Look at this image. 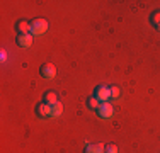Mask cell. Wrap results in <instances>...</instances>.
Wrapping results in <instances>:
<instances>
[{"label":"cell","mask_w":160,"mask_h":153,"mask_svg":"<svg viewBox=\"0 0 160 153\" xmlns=\"http://www.w3.org/2000/svg\"><path fill=\"white\" fill-rule=\"evenodd\" d=\"M48 31V21L46 19H34V21L31 22V34H34V36H39V34H44Z\"/></svg>","instance_id":"cell-1"},{"label":"cell","mask_w":160,"mask_h":153,"mask_svg":"<svg viewBox=\"0 0 160 153\" xmlns=\"http://www.w3.org/2000/svg\"><path fill=\"white\" fill-rule=\"evenodd\" d=\"M112 114H114V107L109 104V102H102V104L99 106L97 116L101 117V119H109V117H112Z\"/></svg>","instance_id":"cell-2"},{"label":"cell","mask_w":160,"mask_h":153,"mask_svg":"<svg viewBox=\"0 0 160 153\" xmlns=\"http://www.w3.org/2000/svg\"><path fill=\"white\" fill-rule=\"evenodd\" d=\"M94 97H96L101 104L102 102H108V99H111V89L106 87V85H99L96 89V95H94Z\"/></svg>","instance_id":"cell-3"},{"label":"cell","mask_w":160,"mask_h":153,"mask_svg":"<svg viewBox=\"0 0 160 153\" xmlns=\"http://www.w3.org/2000/svg\"><path fill=\"white\" fill-rule=\"evenodd\" d=\"M39 73L43 78H55V75H56V67L53 63H44V65H41V68H39Z\"/></svg>","instance_id":"cell-4"},{"label":"cell","mask_w":160,"mask_h":153,"mask_svg":"<svg viewBox=\"0 0 160 153\" xmlns=\"http://www.w3.org/2000/svg\"><path fill=\"white\" fill-rule=\"evenodd\" d=\"M49 114H51V106L46 104V102L38 104V107H36V116L38 117H49Z\"/></svg>","instance_id":"cell-5"},{"label":"cell","mask_w":160,"mask_h":153,"mask_svg":"<svg viewBox=\"0 0 160 153\" xmlns=\"http://www.w3.org/2000/svg\"><path fill=\"white\" fill-rule=\"evenodd\" d=\"M16 43L21 46V48H29L32 44V34H19Z\"/></svg>","instance_id":"cell-6"},{"label":"cell","mask_w":160,"mask_h":153,"mask_svg":"<svg viewBox=\"0 0 160 153\" xmlns=\"http://www.w3.org/2000/svg\"><path fill=\"white\" fill-rule=\"evenodd\" d=\"M83 153H106L104 150V145L102 143H87V146H85V151Z\"/></svg>","instance_id":"cell-7"},{"label":"cell","mask_w":160,"mask_h":153,"mask_svg":"<svg viewBox=\"0 0 160 153\" xmlns=\"http://www.w3.org/2000/svg\"><path fill=\"white\" fill-rule=\"evenodd\" d=\"M16 29L19 31V34H31V22L19 21L16 24Z\"/></svg>","instance_id":"cell-8"},{"label":"cell","mask_w":160,"mask_h":153,"mask_svg":"<svg viewBox=\"0 0 160 153\" xmlns=\"http://www.w3.org/2000/svg\"><path fill=\"white\" fill-rule=\"evenodd\" d=\"M43 99H44V102L49 104V106H53V104L58 102V95H56V92H53V90H48L46 94L43 95Z\"/></svg>","instance_id":"cell-9"},{"label":"cell","mask_w":160,"mask_h":153,"mask_svg":"<svg viewBox=\"0 0 160 153\" xmlns=\"http://www.w3.org/2000/svg\"><path fill=\"white\" fill-rule=\"evenodd\" d=\"M63 112V106L62 102H56V104L51 106V114H49V117H60Z\"/></svg>","instance_id":"cell-10"},{"label":"cell","mask_w":160,"mask_h":153,"mask_svg":"<svg viewBox=\"0 0 160 153\" xmlns=\"http://www.w3.org/2000/svg\"><path fill=\"white\" fill-rule=\"evenodd\" d=\"M99 106H101V102L97 101L96 97H89L87 99V107H89V109H99Z\"/></svg>","instance_id":"cell-11"},{"label":"cell","mask_w":160,"mask_h":153,"mask_svg":"<svg viewBox=\"0 0 160 153\" xmlns=\"http://www.w3.org/2000/svg\"><path fill=\"white\" fill-rule=\"evenodd\" d=\"M150 21H152V24H153L155 27L160 29V12H153V14H152Z\"/></svg>","instance_id":"cell-12"},{"label":"cell","mask_w":160,"mask_h":153,"mask_svg":"<svg viewBox=\"0 0 160 153\" xmlns=\"http://www.w3.org/2000/svg\"><path fill=\"white\" fill-rule=\"evenodd\" d=\"M104 150L106 153H118V146L114 143H108V145H104Z\"/></svg>","instance_id":"cell-13"},{"label":"cell","mask_w":160,"mask_h":153,"mask_svg":"<svg viewBox=\"0 0 160 153\" xmlns=\"http://www.w3.org/2000/svg\"><path fill=\"white\" fill-rule=\"evenodd\" d=\"M109 89H111V99L119 97V89H118V87H109Z\"/></svg>","instance_id":"cell-14"}]
</instances>
